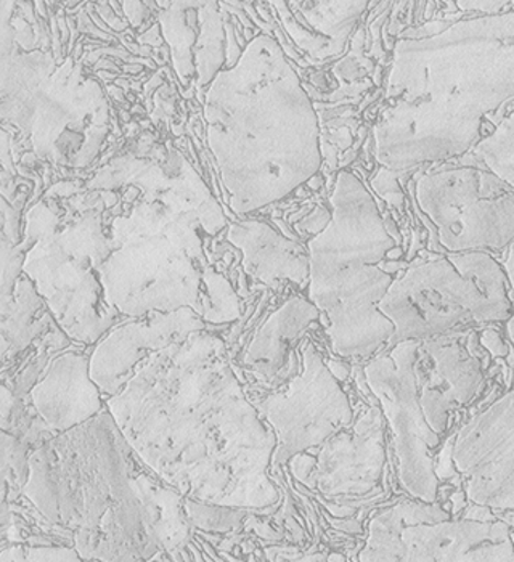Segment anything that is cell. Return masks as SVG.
Wrapping results in <instances>:
<instances>
[{
  "instance_id": "16",
  "label": "cell",
  "mask_w": 514,
  "mask_h": 562,
  "mask_svg": "<svg viewBox=\"0 0 514 562\" xmlns=\"http://www.w3.org/2000/svg\"><path fill=\"white\" fill-rule=\"evenodd\" d=\"M470 333H449L420 341L416 383L423 413L437 436L449 431L451 416L484 387V366Z\"/></svg>"
},
{
  "instance_id": "24",
  "label": "cell",
  "mask_w": 514,
  "mask_h": 562,
  "mask_svg": "<svg viewBox=\"0 0 514 562\" xmlns=\"http://www.w3.org/2000/svg\"><path fill=\"white\" fill-rule=\"evenodd\" d=\"M474 158L514 189V113L502 121L488 137L474 145Z\"/></svg>"
},
{
  "instance_id": "1",
  "label": "cell",
  "mask_w": 514,
  "mask_h": 562,
  "mask_svg": "<svg viewBox=\"0 0 514 562\" xmlns=\"http://www.w3.org/2000/svg\"><path fill=\"white\" fill-rule=\"evenodd\" d=\"M105 405L145 467L183 497L252 512L279 503L269 477L276 432L214 333L153 353Z\"/></svg>"
},
{
  "instance_id": "18",
  "label": "cell",
  "mask_w": 514,
  "mask_h": 562,
  "mask_svg": "<svg viewBox=\"0 0 514 562\" xmlns=\"http://www.w3.org/2000/svg\"><path fill=\"white\" fill-rule=\"evenodd\" d=\"M172 65L182 82L198 76V87L210 85L225 58V36L215 0H171L161 15Z\"/></svg>"
},
{
  "instance_id": "26",
  "label": "cell",
  "mask_w": 514,
  "mask_h": 562,
  "mask_svg": "<svg viewBox=\"0 0 514 562\" xmlns=\"http://www.w3.org/2000/svg\"><path fill=\"white\" fill-rule=\"evenodd\" d=\"M81 560V554L78 553L75 547H23V544H15V547L7 548L0 553V561L2 562Z\"/></svg>"
},
{
  "instance_id": "29",
  "label": "cell",
  "mask_w": 514,
  "mask_h": 562,
  "mask_svg": "<svg viewBox=\"0 0 514 562\" xmlns=\"http://www.w3.org/2000/svg\"><path fill=\"white\" fill-rule=\"evenodd\" d=\"M120 2L121 5H123L127 19L131 20L132 26L137 27L138 24L147 19V0H120Z\"/></svg>"
},
{
  "instance_id": "20",
  "label": "cell",
  "mask_w": 514,
  "mask_h": 562,
  "mask_svg": "<svg viewBox=\"0 0 514 562\" xmlns=\"http://www.w3.org/2000/svg\"><path fill=\"white\" fill-rule=\"evenodd\" d=\"M321 315L311 300L291 297L257 329L243 356V366L256 380L270 387L287 383L300 371L298 346Z\"/></svg>"
},
{
  "instance_id": "32",
  "label": "cell",
  "mask_w": 514,
  "mask_h": 562,
  "mask_svg": "<svg viewBox=\"0 0 514 562\" xmlns=\"http://www.w3.org/2000/svg\"><path fill=\"white\" fill-rule=\"evenodd\" d=\"M506 324V336H509L510 342L514 346V312L512 314V317L509 318V321L505 322Z\"/></svg>"
},
{
  "instance_id": "9",
  "label": "cell",
  "mask_w": 514,
  "mask_h": 562,
  "mask_svg": "<svg viewBox=\"0 0 514 562\" xmlns=\"http://www.w3.org/2000/svg\"><path fill=\"white\" fill-rule=\"evenodd\" d=\"M380 311L394 325L395 345L505 324L513 305L502 263L488 251H461L410 267L391 284Z\"/></svg>"
},
{
  "instance_id": "7",
  "label": "cell",
  "mask_w": 514,
  "mask_h": 562,
  "mask_svg": "<svg viewBox=\"0 0 514 562\" xmlns=\"http://www.w3.org/2000/svg\"><path fill=\"white\" fill-rule=\"evenodd\" d=\"M54 187L26 214L23 273L69 339L93 345L123 315L105 300L100 267L110 255L105 211L116 190L66 193Z\"/></svg>"
},
{
  "instance_id": "31",
  "label": "cell",
  "mask_w": 514,
  "mask_h": 562,
  "mask_svg": "<svg viewBox=\"0 0 514 562\" xmlns=\"http://www.w3.org/2000/svg\"><path fill=\"white\" fill-rule=\"evenodd\" d=\"M506 248H509V252H506V258L503 260L502 267L503 272H505L506 281H509L510 301H512L514 312V239Z\"/></svg>"
},
{
  "instance_id": "5",
  "label": "cell",
  "mask_w": 514,
  "mask_h": 562,
  "mask_svg": "<svg viewBox=\"0 0 514 562\" xmlns=\"http://www.w3.org/2000/svg\"><path fill=\"white\" fill-rule=\"evenodd\" d=\"M134 450L110 412L41 440L23 494L71 533L85 561H153L165 554Z\"/></svg>"
},
{
  "instance_id": "6",
  "label": "cell",
  "mask_w": 514,
  "mask_h": 562,
  "mask_svg": "<svg viewBox=\"0 0 514 562\" xmlns=\"http://www.w3.org/2000/svg\"><path fill=\"white\" fill-rule=\"evenodd\" d=\"M329 204L332 218L308 243L309 300L325 317L333 352L368 359L394 336L380 303L395 280L384 266L395 239L354 173H339Z\"/></svg>"
},
{
  "instance_id": "22",
  "label": "cell",
  "mask_w": 514,
  "mask_h": 562,
  "mask_svg": "<svg viewBox=\"0 0 514 562\" xmlns=\"http://www.w3.org/2000/svg\"><path fill=\"white\" fill-rule=\"evenodd\" d=\"M227 239L242 251L243 269L253 279L279 286L283 281L309 283V251L283 237L266 222L243 221L228 225Z\"/></svg>"
},
{
  "instance_id": "17",
  "label": "cell",
  "mask_w": 514,
  "mask_h": 562,
  "mask_svg": "<svg viewBox=\"0 0 514 562\" xmlns=\"http://www.w3.org/2000/svg\"><path fill=\"white\" fill-rule=\"evenodd\" d=\"M201 329H208V322L190 307L155 311L113 326L90 356V376L102 394L111 397L124 390L137 368L153 353Z\"/></svg>"
},
{
  "instance_id": "12",
  "label": "cell",
  "mask_w": 514,
  "mask_h": 562,
  "mask_svg": "<svg viewBox=\"0 0 514 562\" xmlns=\"http://www.w3.org/2000/svg\"><path fill=\"white\" fill-rule=\"evenodd\" d=\"M420 339L386 347L364 368L368 390L377 397L394 440L401 487L409 497L437 502L439 477L434 458L443 437L431 429L416 383Z\"/></svg>"
},
{
  "instance_id": "11",
  "label": "cell",
  "mask_w": 514,
  "mask_h": 562,
  "mask_svg": "<svg viewBox=\"0 0 514 562\" xmlns=\"http://www.w3.org/2000/svg\"><path fill=\"white\" fill-rule=\"evenodd\" d=\"M415 196L447 252L496 251L514 239V189L485 169L425 173Z\"/></svg>"
},
{
  "instance_id": "4",
  "label": "cell",
  "mask_w": 514,
  "mask_h": 562,
  "mask_svg": "<svg viewBox=\"0 0 514 562\" xmlns=\"http://www.w3.org/2000/svg\"><path fill=\"white\" fill-rule=\"evenodd\" d=\"M204 120L208 145L238 216L291 195L321 169L317 113L272 37L257 36L234 66L215 75Z\"/></svg>"
},
{
  "instance_id": "19",
  "label": "cell",
  "mask_w": 514,
  "mask_h": 562,
  "mask_svg": "<svg viewBox=\"0 0 514 562\" xmlns=\"http://www.w3.org/2000/svg\"><path fill=\"white\" fill-rule=\"evenodd\" d=\"M27 395L52 434L69 431L103 412V394L85 353L66 352L52 360Z\"/></svg>"
},
{
  "instance_id": "13",
  "label": "cell",
  "mask_w": 514,
  "mask_h": 562,
  "mask_svg": "<svg viewBox=\"0 0 514 562\" xmlns=\"http://www.w3.org/2000/svg\"><path fill=\"white\" fill-rule=\"evenodd\" d=\"M255 405L277 436L273 468L287 464L294 454L319 449L354 422L342 381L309 342L302 346L301 370L284 383L283 390Z\"/></svg>"
},
{
  "instance_id": "28",
  "label": "cell",
  "mask_w": 514,
  "mask_h": 562,
  "mask_svg": "<svg viewBox=\"0 0 514 562\" xmlns=\"http://www.w3.org/2000/svg\"><path fill=\"white\" fill-rule=\"evenodd\" d=\"M465 12H481L482 15H496L505 12L512 0H454Z\"/></svg>"
},
{
  "instance_id": "3",
  "label": "cell",
  "mask_w": 514,
  "mask_h": 562,
  "mask_svg": "<svg viewBox=\"0 0 514 562\" xmlns=\"http://www.w3.org/2000/svg\"><path fill=\"white\" fill-rule=\"evenodd\" d=\"M87 189L120 190L128 206L108 224L107 303L128 318L182 307L203 315V235L224 231L227 218L192 165L177 150L138 151L113 159Z\"/></svg>"
},
{
  "instance_id": "14",
  "label": "cell",
  "mask_w": 514,
  "mask_h": 562,
  "mask_svg": "<svg viewBox=\"0 0 514 562\" xmlns=\"http://www.w3.org/2000/svg\"><path fill=\"white\" fill-rule=\"evenodd\" d=\"M451 461L472 505L514 512V387L458 431Z\"/></svg>"
},
{
  "instance_id": "15",
  "label": "cell",
  "mask_w": 514,
  "mask_h": 562,
  "mask_svg": "<svg viewBox=\"0 0 514 562\" xmlns=\"http://www.w3.org/2000/svg\"><path fill=\"white\" fill-rule=\"evenodd\" d=\"M386 436L388 423L383 412L371 407L319 447L305 487L333 502L377 497L388 458Z\"/></svg>"
},
{
  "instance_id": "8",
  "label": "cell",
  "mask_w": 514,
  "mask_h": 562,
  "mask_svg": "<svg viewBox=\"0 0 514 562\" xmlns=\"http://www.w3.org/2000/svg\"><path fill=\"white\" fill-rule=\"evenodd\" d=\"M2 60V117L30 137L40 158L64 168L92 165L110 134V105L99 81L68 58L12 52Z\"/></svg>"
},
{
  "instance_id": "10",
  "label": "cell",
  "mask_w": 514,
  "mask_h": 562,
  "mask_svg": "<svg viewBox=\"0 0 514 562\" xmlns=\"http://www.w3.org/2000/svg\"><path fill=\"white\" fill-rule=\"evenodd\" d=\"M359 561L514 562L512 527L500 519H455L437 502L410 497L370 519Z\"/></svg>"
},
{
  "instance_id": "30",
  "label": "cell",
  "mask_w": 514,
  "mask_h": 562,
  "mask_svg": "<svg viewBox=\"0 0 514 562\" xmlns=\"http://www.w3.org/2000/svg\"><path fill=\"white\" fill-rule=\"evenodd\" d=\"M481 345L484 346L485 350L492 353L493 357H505L509 353V347H506L503 339L500 338L499 333L492 331V329H485L481 336Z\"/></svg>"
},
{
  "instance_id": "23",
  "label": "cell",
  "mask_w": 514,
  "mask_h": 562,
  "mask_svg": "<svg viewBox=\"0 0 514 562\" xmlns=\"http://www.w3.org/2000/svg\"><path fill=\"white\" fill-rule=\"evenodd\" d=\"M2 360L9 362L33 342L60 328L44 297L37 293L33 280L22 273L10 297L2 301Z\"/></svg>"
},
{
  "instance_id": "2",
  "label": "cell",
  "mask_w": 514,
  "mask_h": 562,
  "mask_svg": "<svg viewBox=\"0 0 514 562\" xmlns=\"http://www.w3.org/2000/svg\"><path fill=\"white\" fill-rule=\"evenodd\" d=\"M514 99V12L409 30L394 47L377 159L402 172L465 155Z\"/></svg>"
},
{
  "instance_id": "25",
  "label": "cell",
  "mask_w": 514,
  "mask_h": 562,
  "mask_svg": "<svg viewBox=\"0 0 514 562\" xmlns=\"http://www.w3.org/2000/svg\"><path fill=\"white\" fill-rule=\"evenodd\" d=\"M183 512L190 526L210 533H231L242 529L252 509L214 505L183 497Z\"/></svg>"
},
{
  "instance_id": "21",
  "label": "cell",
  "mask_w": 514,
  "mask_h": 562,
  "mask_svg": "<svg viewBox=\"0 0 514 562\" xmlns=\"http://www.w3.org/2000/svg\"><path fill=\"white\" fill-rule=\"evenodd\" d=\"M284 31L311 60L342 54L370 0H270Z\"/></svg>"
},
{
  "instance_id": "27",
  "label": "cell",
  "mask_w": 514,
  "mask_h": 562,
  "mask_svg": "<svg viewBox=\"0 0 514 562\" xmlns=\"http://www.w3.org/2000/svg\"><path fill=\"white\" fill-rule=\"evenodd\" d=\"M394 173V171H389V169L383 168V171L371 180V187H373L375 192L381 198H384L389 204L399 207L402 206V201H404V193H402L398 177H395Z\"/></svg>"
}]
</instances>
